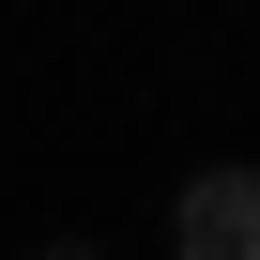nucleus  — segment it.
I'll list each match as a JSON object with an SVG mask.
<instances>
[{"instance_id":"1","label":"nucleus","mask_w":260,"mask_h":260,"mask_svg":"<svg viewBox=\"0 0 260 260\" xmlns=\"http://www.w3.org/2000/svg\"><path fill=\"white\" fill-rule=\"evenodd\" d=\"M169 245L184 260H260V169H199L169 199Z\"/></svg>"},{"instance_id":"2","label":"nucleus","mask_w":260,"mask_h":260,"mask_svg":"<svg viewBox=\"0 0 260 260\" xmlns=\"http://www.w3.org/2000/svg\"><path fill=\"white\" fill-rule=\"evenodd\" d=\"M46 260H107V245H46Z\"/></svg>"}]
</instances>
